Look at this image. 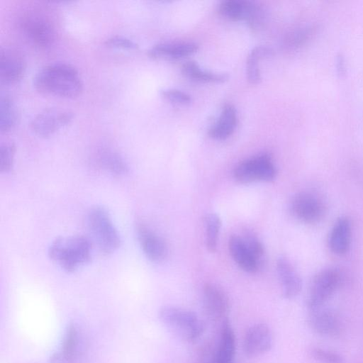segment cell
Returning a JSON list of instances; mask_svg holds the SVG:
<instances>
[{
    "label": "cell",
    "instance_id": "6da1fadb",
    "mask_svg": "<svg viewBox=\"0 0 363 363\" xmlns=\"http://www.w3.org/2000/svg\"><path fill=\"white\" fill-rule=\"evenodd\" d=\"M33 85L42 94L65 98L77 96L83 89L78 71L62 62L50 64L39 69L33 77Z\"/></svg>",
    "mask_w": 363,
    "mask_h": 363
},
{
    "label": "cell",
    "instance_id": "7a4b0ae2",
    "mask_svg": "<svg viewBox=\"0 0 363 363\" xmlns=\"http://www.w3.org/2000/svg\"><path fill=\"white\" fill-rule=\"evenodd\" d=\"M94 244L82 235L58 237L48 248L49 258L67 272H74L92 258Z\"/></svg>",
    "mask_w": 363,
    "mask_h": 363
},
{
    "label": "cell",
    "instance_id": "3957f363",
    "mask_svg": "<svg viewBox=\"0 0 363 363\" xmlns=\"http://www.w3.org/2000/svg\"><path fill=\"white\" fill-rule=\"evenodd\" d=\"M86 221L91 235V240L100 253L108 255L120 247V235L105 208L100 206L91 208L87 213Z\"/></svg>",
    "mask_w": 363,
    "mask_h": 363
},
{
    "label": "cell",
    "instance_id": "277c9868",
    "mask_svg": "<svg viewBox=\"0 0 363 363\" xmlns=\"http://www.w3.org/2000/svg\"><path fill=\"white\" fill-rule=\"evenodd\" d=\"M159 318L165 328L177 338L192 342L204 331V323L193 311L172 306L160 308Z\"/></svg>",
    "mask_w": 363,
    "mask_h": 363
},
{
    "label": "cell",
    "instance_id": "5b68a950",
    "mask_svg": "<svg viewBox=\"0 0 363 363\" xmlns=\"http://www.w3.org/2000/svg\"><path fill=\"white\" fill-rule=\"evenodd\" d=\"M277 169L267 154H262L240 162L234 169V179L241 184L270 182L274 179Z\"/></svg>",
    "mask_w": 363,
    "mask_h": 363
},
{
    "label": "cell",
    "instance_id": "8992f818",
    "mask_svg": "<svg viewBox=\"0 0 363 363\" xmlns=\"http://www.w3.org/2000/svg\"><path fill=\"white\" fill-rule=\"evenodd\" d=\"M340 282V275L335 269H325L318 272L311 284L306 305L310 310L320 308L332 296Z\"/></svg>",
    "mask_w": 363,
    "mask_h": 363
},
{
    "label": "cell",
    "instance_id": "52a82bcc",
    "mask_svg": "<svg viewBox=\"0 0 363 363\" xmlns=\"http://www.w3.org/2000/svg\"><path fill=\"white\" fill-rule=\"evenodd\" d=\"M21 28L26 38L39 48L49 47L55 40L56 32L53 23L41 13L26 15L21 22Z\"/></svg>",
    "mask_w": 363,
    "mask_h": 363
},
{
    "label": "cell",
    "instance_id": "ba28073f",
    "mask_svg": "<svg viewBox=\"0 0 363 363\" xmlns=\"http://www.w3.org/2000/svg\"><path fill=\"white\" fill-rule=\"evenodd\" d=\"M72 118V111L58 107H50L35 116L30 121V127L35 135L47 138L69 124Z\"/></svg>",
    "mask_w": 363,
    "mask_h": 363
},
{
    "label": "cell",
    "instance_id": "9c48e42d",
    "mask_svg": "<svg viewBox=\"0 0 363 363\" xmlns=\"http://www.w3.org/2000/svg\"><path fill=\"white\" fill-rule=\"evenodd\" d=\"M291 210L296 218L306 223H316L321 220L325 213V206L323 200L311 192L296 194L291 203Z\"/></svg>",
    "mask_w": 363,
    "mask_h": 363
},
{
    "label": "cell",
    "instance_id": "30bf717a",
    "mask_svg": "<svg viewBox=\"0 0 363 363\" xmlns=\"http://www.w3.org/2000/svg\"><path fill=\"white\" fill-rule=\"evenodd\" d=\"M218 10L223 17L231 21H246L252 28L258 26L263 18L260 8L250 1H223Z\"/></svg>",
    "mask_w": 363,
    "mask_h": 363
},
{
    "label": "cell",
    "instance_id": "8fae6325",
    "mask_svg": "<svg viewBox=\"0 0 363 363\" xmlns=\"http://www.w3.org/2000/svg\"><path fill=\"white\" fill-rule=\"evenodd\" d=\"M137 238L146 257L152 262H162L168 256L169 248L166 241L144 223L136 225Z\"/></svg>",
    "mask_w": 363,
    "mask_h": 363
},
{
    "label": "cell",
    "instance_id": "7c38bea8",
    "mask_svg": "<svg viewBox=\"0 0 363 363\" xmlns=\"http://www.w3.org/2000/svg\"><path fill=\"white\" fill-rule=\"evenodd\" d=\"M203 305L207 316L213 320L225 319L230 309L227 294L213 283H206L203 286Z\"/></svg>",
    "mask_w": 363,
    "mask_h": 363
},
{
    "label": "cell",
    "instance_id": "4fadbf2b",
    "mask_svg": "<svg viewBox=\"0 0 363 363\" xmlns=\"http://www.w3.org/2000/svg\"><path fill=\"white\" fill-rule=\"evenodd\" d=\"M26 62L22 54L14 48H4L0 51V79L6 84H14L23 77Z\"/></svg>",
    "mask_w": 363,
    "mask_h": 363
},
{
    "label": "cell",
    "instance_id": "5bb4252c",
    "mask_svg": "<svg viewBox=\"0 0 363 363\" xmlns=\"http://www.w3.org/2000/svg\"><path fill=\"white\" fill-rule=\"evenodd\" d=\"M272 340V332L267 325L262 323L252 325L244 336V352L248 357L261 355L270 350Z\"/></svg>",
    "mask_w": 363,
    "mask_h": 363
},
{
    "label": "cell",
    "instance_id": "9a60e30c",
    "mask_svg": "<svg viewBox=\"0 0 363 363\" xmlns=\"http://www.w3.org/2000/svg\"><path fill=\"white\" fill-rule=\"evenodd\" d=\"M276 267L283 296L289 299L296 297L301 290L302 283L294 265L286 257H281Z\"/></svg>",
    "mask_w": 363,
    "mask_h": 363
},
{
    "label": "cell",
    "instance_id": "2e32d148",
    "mask_svg": "<svg viewBox=\"0 0 363 363\" xmlns=\"http://www.w3.org/2000/svg\"><path fill=\"white\" fill-rule=\"evenodd\" d=\"M94 162L99 169L114 176L121 177L128 172V166L124 158L111 148L98 149L94 154Z\"/></svg>",
    "mask_w": 363,
    "mask_h": 363
},
{
    "label": "cell",
    "instance_id": "e0dca14e",
    "mask_svg": "<svg viewBox=\"0 0 363 363\" xmlns=\"http://www.w3.org/2000/svg\"><path fill=\"white\" fill-rule=\"evenodd\" d=\"M308 323L313 331L324 336H334L340 329L336 315L330 311L320 308L311 310Z\"/></svg>",
    "mask_w": 363,
    "mask_h": 363
},
{
    "label": "cell",
    "instance_id": "ac0fdd59",
    "mask_svg": "<svg viewBox=\"0 0 363 363\" xmlns=\"http://www.w3.org/2000/svg\"><path fill=\"white\" fill-rule=\"evenodd\" d=\"M228 250L234 262L243 271L254 274L261 267L246 247L240 236L233 235L230 237L228 240Z\"/></svg>",
    "mask_w": 363,
    "mask_h": 363
},
{
    "label": "cell",
    "instance_id": "d6986e66",
    "mask_svg": "<svg viewBox=\"0 0 363 363\" xmlns=\"http://www.w3.org/2000/svg\"><path fill=\"white\" fill-rule=\"evenodd\" d=\"M352 228L347 217H340L335 223L329 235V247L331 251L339 255L347 253L350 247Z\"/></svg>",
    "mask_w": 363,
    "mask_h": 363
},
{
    "label": "cell",
    "instance_id": "ffe728a7",
    "mask_svg": "<svg viewBox=\"0 0 363 363\" xmlns=\"http://www.w3.org/2000/svg\"><path fill=\"white\" fill-rule=\"evenodd\" d=\"M197 44L186 43H161L152 47L147 55L152 58H169L177 60L189 56L197 51Z\"/></svg>",
    "mask_w": 363,
    "mask_h": 363
},
{
    "label": "cell",
    "instance_id": "44dd1931",
    "mask_svg": "<svg viewBox=\"0 0 363 363\" xmlns=\"http://www.w3.org/2000/svg\"><path fill=\"white\" fill-rule=\"evenodd\" d=\"M238 123L235 108L231 104H225L217 121L210 128L209 135L217 140H224L230 136Z\"/></svg>",
    "mask_w": 363,
    "mask_h": 363
},
{
    "label": "cell",
    "instance_id": "7402d4cb",
    "mask_svg": "<svg viewBox=\"0 0 363 363\" xmlns=\"http://www.w3.org/2000/svg\"><path fill=\"white\" fill-rule=\"evenodd\" d=\"M235 352V333L230 322L225 318L223 320L215 363H233Z\"/></svg>",
    "mask_w": 363,
    "mask_h": 363
},
{
    "label": "cell",
    "instance_id": "603a6c76",
    "mask_svg": "<svg viewBox=\"0 0 363 363\" xmlns=\"http://www.w3.org/2000/svg\"><path fill=\"white\" fill-rule=\"evenodd\" d=\"M77 347V330L74 325H70L65 332L60 351L53 354L51 362L53 363L72 362L76 355Z\"/></svg>",
    "mask_w": 363,
    "mask_h": 363
},
{
    "label": "cell",
    "instance_id": "cb8c5ba5",
    "mask_svg": "<svg viewBox=\"0 0 363 363\" xmlns=\"http://www.w3.org/2000/svg\"><path fill=\"white\" fill-rule=\"evenodd\" d=\"M272 55V50L265 46H257L250 52L246 64L247 80L251 84H257L261 80L260 70L258 62L266 57Z\"/></svg>",
    "mask_w": 363,
    "mask_h": 363
},
{
    "label": "cell",
    "instance_id": "d4e9b609",
    "mask_svg": "<svg viewBox=\"0 0 363 363\" xmlns=\"http://www.w3.org/2000/svg\"><path fill=\"white\" fill-rule=\"evenodd\" d=\"M182 73L189 79L203 82H223L228 79L226 74L213 73L202 69L194 61L184 63L182 67Z\"/></svg>",
    "mask_w": 363,
    "mask_h": 363
},
{
    "label": "cell",
    "instance_id": "484cf974",
    "mask_svg": "<svg viewBox=\"0 0 363 363\" xmlns=\"http://www.w3.org/2000/svg\"><path fill=\"white\" fill-rule=\"evenodd\" d=\"M18 111L13 99L9 96H2L0 100V131L7 133L16 124Z\"/></svg>",
    "mask_w": 363,
    "mask_h": 363
},
{
    "label": "cell",
    "instance_id": "4316f807",
    "mask_svg": "<svg viewBox=\"0 0 363 363\" xmlns=\"http://www.w3.org/2000/svg\"><path fill=\"white\" fill-rule=\"evenodd\" d=\"M204 228L206 247L210 252H214L217 249L221 228L220 217L213 213L207 214L204 218Z\"/></svg>",
    "mask_w": 363,
    "mask_h": 363
},
{
    "label": "cell",
    "instance_id": "83f0119b",
    "mask_svg": "<svg viewBox=\"0 0 363 363\" xmlns=\"http://www.w3.org/2000/svg\"><path fill=\"white\" fill-rule=\"evenodd\" d=\"M240 237L253 257L262 266L265 254L264 247L262 242L250 231H245Z\"/></svg>",
    "mask_w": 363,
    "mask_h": 363
},
{
    "label": "cell",
    "instance_id": "f1b7e54d",
    "mask_svg": "<svg viewBox=\"0 0 363 363\" xmlns=\"http://www.w3.org/2000/svg\"><path fill=\"white\" fill-rule=\"evenodd\" d=\"M16 145L13 142H5L0 145V171L8 173L13 167Z\"/></svg>",
    "mask_w": 363,
    "mask_h": 363
},
{
    "label": "cell",
    "instance_id": "f546056e",
    "mask_svg": "<svg viewBox=\"0 0 363 363\" xmlns=\"http://www.w3.org/2000/svg\"><path fill=\"white\" fill-rule=\"evenodd\" d=\"M161 95L169 102L178 105H186L191 101V96L178 89H168L161 91Z\"/></svg>",
    "mask_w": 363,
    "mask_h": 363
},
{
    "label": "cell",
    "instance_id": "4dcf8cb0",
    "mask_svg": "<svg viewBox=\"0 0 363 363\" xmlns=\"http://www.w3.org/2000/svg\"><path fill=\"white\" fill-rule=\"evenodd\" d=\"M105 45L111 48L127 50H135L138 48V45L135 42L121 35H113L108 38L106 40Z\"/></svg>",
    "mask_w": 363,
    "mask_h": 363
},
{
    "label": "cell",
    "instance_id": "1f68e13d",
    "mask_svg": "<svg viewBox=\"0 0 363 363\" xmlns=\"http://www.w3.org/2000/svg\"><path fill=\"white\" fill-rule=\"evenodd\" d=\"M313 356L323 363H341L340 357L328 350L315 348L313 350Z\"/></svg>",
    "mask_w": 363,
    "mask_h": 363
}]
</instances>
